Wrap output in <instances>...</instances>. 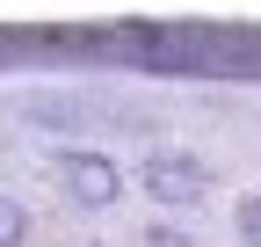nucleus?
Segmentation results:
<instances>
[{
  "label": "nucleus",
  "instance_id": "f257e3e1",
  "mask_svg": "<svg viewBox=\"0 0 261 247\" xmlns=\"http://www.w3.org/2000/svg\"><path fill=\"white\" fill-rule=\"evenodd\" d=\"M138 182H145L152 204L189 211V204L211 196V160H203V153H181V145H152L145 160H138Z\"/></svg>",
  "mask_w": 261,
  "mask_h": 247
},
{
  "label": "nucleus",
  "instance_id": "f03ea898",
  "mask_svg": "<svg viewBox=\"0 0 261 247\" xmlns=\"http://www.w3.org/2000/svg\"><path fill=\"white\" fill-rule=\"evenodd\" d=\"M51 175H58L65 204H80V211H109L123 196V167L109 160V153H94V145H65L51 160Z\"/></svg>",
  "mask_w": 261,
  "mask_h": 247
},
{
  "label": "nucleus",
  "instance_id": "7ed1b4c3",
  "mask_svg": "<svg viewBox=\"0 0 261 247\" xmlns=\"http://www.w3.org/2000/svg\"><path fill=\"white\" fill-rule=\"evenodd\" d=\"M22 240H29V204L0 196V247H22Z\"/></svg>",
  "mask_w": 261,
  "mask_h": 247
},
{
  "label": "nucleus",
  "instance_id": "20e7f679",
  "mask_svg": "<svg viewBox=\"0 0 261 247\" xmlns=\"http://www.w3.org/2000/svg\"><path fill=\"white\" fill-rule=\"evenodd\" d=\"M232 233H240V247H261V196L232 204Z\"/></svg>",
  "mask_w": 261,
  "mask_h": 247
},
{
  "label": "nucleus",
  "instance_id": "39448f33",
  "mask_svg": "<svg viewBox=\"0 0 261 247\" xmlns=\"http://www.w3.org/2000/svg\"><path fill=\"white\" fill-rule=\"evenodd\" d=\"M145 247H189V240H181L174 226H145Z\"/></svg>",
  "mask_w": 261,
  "mask_h": 247
}]
</instances>
